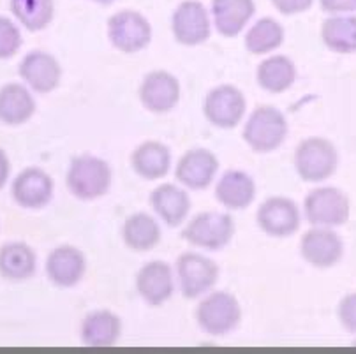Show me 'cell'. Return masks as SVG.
Segmentation results:
<instances>
[{"label":"cell","instance_id":"6da1fadb","mask_svg":"<svg viewBox=\"0 0 356 354\" xmlns=\"http://www.w3.org/2000/svg\"><path fill=\"white\" fill-rule=\"evenodd\" d=\"M67 188L81 201H94L106 196L111 187V168L103 159L80 155L71 161L67 171Z\"/></svg>","mask_w":356,"mask_h":354},{"label":"cell","instance_id":"7a4b0ae2","mask_svg":"<svg viewBox=\"0 0 356 354\" xmlns=\"http://www.w3.org/2000/svg\"><path fill=\"white\" fill-rule=\"evenodd\" d=\"M339 154L335 145L326 138L312 136L300 141L295 150V168L303 182L328 180L337 171Z\"/></svg>","mask_w":356,"mask_h":354},{"label":"cell","instance_id":"3957f363","mask_svg":"<svg viewBox=\"0 0 356 354\" xmlns=\"http://www.w3.org/2000/svg\"><path fill=\"white\" fill-rule=\"evenodd\" d=\"M242 136L254 152L268 154L284 143L288 136V120L273 106H259L250 113Z\"/></svg>","mask_w":356,"mask_h":354},{"label":"cell","instance_id":"277c9868","mask_svg":"<svg viewBox=\"0 0 356 354\" xmlns=\"http://www.w3.org/2000/svg\"><path fill=\"white\" fill-rule=\"evenodd\" d=\"M235 236V220L229 214L203 211L184 227L182 238L193 247L209 250L224 249Z\"/></svg>","mask_w":356,"mask_h":354},{"label":"cell","instance_id":"5b68a950","mask_svg":"<svg viewBox=\"0 0 356 354\" xmlns=\"http://www.w3.org/2000/svg\"><path fill=\"white\" fill-rule=\"evenodd\" d=\"M303 208L309 224L316 227L344 226L351 215L349 198L337 187L312 188Z\"/></svg>","mask_w":356,"mask_h":354},{"label":"cell","instance_id":"8992f818","mask_svg":"<svg viewBox=\"0 0 356 354\" xmlns=\"http://www.w3.org/2000/svg\"><path fill=\"white\" fill-rule=\"evenodd\" d=\"M242 319V309L233 294L217 291L200 302L196 309V321L200 328L213 337L229 333L238 326Z\"/></svg>","mask_w":356,"mask_h":354},{"label":"cell","instance_id":"52a82bcc","mask_svg":"<svg viewBox=\"0 0 356 354\" xmlns=\"http://www.w3.org/2000/svg\"><path fill=\"white\" fill-rule=\"evenodd\" d=\"M108 38L122 53H136L152 41V25L141 13L122 9L108 19Z\"/></svg>","mask_w":356,"mask_h":354},{"label":"cell","instance_id":"ba28073f","mask_svg":"<svg viewBox=\"0 0 356 354\" xmlns=\"http://www.w3.org/2000/svg\"><path fill=\"white\" fill-rule=\"evenodd\" d=\"M177 273L180 291L189 300L205 294L219 280V266L212 259L196 252H186L178 257Z\"/></svg>","mask_w":356,"mask_h":354},{"label":"cell","instance_id":"9c48e42d","mask_svg":"<svg viewBox=\"0 0 356 354\" xmlns=\"http://www.w3.org/2000/svg\"><path fill=\"white\" fill-rule=\"evenodd\" d=\"M247 110L245 95L233 85L212 88L203 101V115L220 129H233L242 122Z\"/></svg>","mask_w":356,"mask_h":354},{"label":"cell","instance_id":"30bf717a","mask_svg":"<svg viewBox=\"0 0 356 354\" xmlns=\"http://www.w3.org/2000/svg\"><path fill=\"white\" fill-rule=\"evenodd\" d=\"M300 254L319 270L334 268L344 257V241L332 227H312L300 240Z\"/></svg>","mask_w":356,"mask_h":354},{"label":"cell","instance_id":"8fae6325","mask_svg":"<svg viewBox=\"0 0 356 354\" xmlns=\"http://www.w3.org/2000/svg\"><path fill=\"white\" fill-rule=\"evenodd\" d=\"M256 220L266 234L275 238L291 236L300 230V224H302L296 203L284 196L268 198L265 203L259 204Z\"/></svg>","mask_w":356,"mask_h":354},{"label":"cell","instance_id":"7c38bea8","mask_svg":"<svg viewBox=\"0 0 356 354\" xmlns=\"http://www.w3.org/2000/svg\"><path fill=\"white\" fill-rule=\"evenodd\" d=\"M171 29H173L175 39L180 45H203L210 38L209 11L200 0H186L175 9Z\"/></svg>","mask_w":356,"mask_h":354},{"label":"cell","instance_id":"4fadbf2b","mask_svg":"<svg viewBox=\"0 0 356 354\" xmlns=\"http://www.w3.org/2000/svg\"><path fill=\"white\" fill-rule=\"evenodd\" d=\"M140 101L152 113H168L180 101V83L171 72H148L140 85Z\"/></svg>","mask_w":356,"mask_h":354},{"label":"cell","instance_id":"5bb4252c","mask_svg":"<svg viewBox=\"0 0 356 354\" xmlns=\"http://www.w3.org/2000/svg\"><path fill=\"white\" fill-rule=\"evenodd\" d=\"M54 178L41 168H27L13 182V200L23 208L39 210L54 198Z\"/></svg>","mask_w":356,"mask_h":354},{"label":"cell","instance_id":"9a60e30c","mask_svg":"<svg viewBox=\"0 0 356 354\" xmlns=\"http://www.w3.org/2000/svg\"><path fill=\"white\" fill-rule=\"evenodd\" d=\"M219 171V161L207 148H193L180 157L175 177L182 185L193 191L207 188Z\"/></svg>","mask_w":356,"mask_h":354},{"label":"cell","instance_id":"2e32d148","mask_svg":"<svg viewBox=\"0 0 356 354\" xmlns=\"http://www.w3.org/2000/svg\"><path fill=\"white\" fill-rule=\"evenodd\" d=\"M87 261L83 252L72 245H60L46 259V275L57 287H74L83 279Z\"/></svg>","mask_w":356,"mask_h":354},{"label":"cell","instance_id":"e0dca14e","mask_svg":"<svg viewBox=\"0 0 356 354\" xmlns=\"http://www.w3.org/2000/svg\"><path fill=\"white\" fill-rule=\"evenodd\" d=\"M19 76L38 94H48L60 83L62 67L57 58L46 51H32L23 58L18 67Z\"/></svg>","mask_w":356,"mask_h":354},{"label":"cell","instance_id":"ac0fdd59","mask_svg":"<svg viewBox=\"0 0 356 354\" xmlns=\"http://www.w3.org/2000/svg\"><path fill=\"white\" fill-rule=\"evenodd\" d=\"M136 289L145 302L152 307H159L173 294V273L170 264L164 261L147 263L136 275Z\"/></svg>","mask_w":356,"mask_h":354},{"label":"cell","instance_id":"d6986e66","mask_svg":"<svg viewBox=\"0 0 356 354\" xmlns=\"http://www.w3.org/2000/svg\"><path fill=\"white\" fill-rule=\"evenodd\" d=\"M80 335L88 347H111L122 337V321L110 310H95L83 317Z\"/></svg>","mask_w":356,"mask_h":354},{"label":"cell","instance_id":"ffe728a7","mask_svg":"<svg viewBox=\"0 0 356 354\" xmlns=\"http://www.w3.org/2000/svg\"><path fill=\"white\" fill-rule=\"evenodd\" d=\"M150 203L161 219L170 227H177L187 219L191 211L189 194L173 184H163L150 194Z\"/></svg>","mask_w":356,"mask_h":354},{"label":"cell","instance_id":"44dd1931","mask_svg":"<svg viewBox=\"0 0 356 354\" xmlns=\"http://www.w3.org/2000/svg\"><path fill=\"white\" fill-rule=\"evenodd\" d=\"M254 0H212L216 29L224 38H236L252 18Z\"/></svg>","mask_w":356,"mask_h":354},{"label":"cell","instance_id":"7402d4cb","mask_svg":"<svg viewBox=\"0 0 356 354\" xmlns=\"http://www.w3.org/2000/svg\"><path fill=\"white\" fill-rule=\"evenodd\" d=\"M131 166L145 180H159L170 171V148L161 141H145L131 155Z\"/></svg>","mask_w":356,"mask_h":354},{"label":"cell","instance_id":"603a6c76","mask_svg":"<svg viewBox=\"0 0 356 354\" xmlns=\"http://www.w3.org/2000/svg\"><path fill=\"white\" fill-rule=\"evenodd\" d=\"M216 198L229 210H243L256 198V184L243 171H226L216 187Z\"/></svg>","mask_w":356,"mask_h":354},{"label":"cell","instance_id":"cb8c5ba5","mask_svg":"<svg viewBox=\"0 0 356 354\" xmlns=\"http://www.w3.org/2000/svg\"><path fill=\"white\" fill-rule=\"evenodd\" d=\"M35 113V101L31 92L19 83H8L0 88V122L22 125Z\"/></svg>","mask_w":356,"mask_h":354},{"label":"cell","instance_id":"d4e9b609","mask_svg":"<svg viewBox=\"0 0 356 354\" xmlns=\"http://www.w3.org/2000/svg\"><path fill=\"white\" fill-rule=\"evenodd\" d=\"M38 270V257L27 243L13 241L0 247V275L8 280H27Z\"/></svg>","mask_w":356,"mask_h":354},{"label":"cell","instance_id":"484cf974","mask_svg":"<svg viewBox=\"0 0 356 354\" xmlns=\"http://www.w3.org/2000/svg\"><path fill=\"white\" fill-rule=\"evenodd\" d=\"M122 240L136 252H148L156 249L161 241V227L154 217L145 211L133 214L125 219L122 226Z\"/></svg>","mask_w":356,"mask_h":354},{"label":"cell","instance_id":"4316f807","mask_svg":"<svg viewBox=\"0 0 356 354\" xmlns=\"http://www.w3.org/2000/svg\"><path fill=\"white\" fill-rule=\"evenodd\" d=\"M258 85L270 94H282L296 79V67L286 55H273L258 65Z\"/></svg>","mask_w":356,"mask_h":354},{"label":"cell","instance_id":"83f0119b","mask_svg":"<svg viewBox=\"0 0 356 354\" xmlns=\"http://www.w3.org/2000/svg\"><path fill=\"white\" fill-rule=\"evenodd\" d=\"M321 39L326 48L341 55L356 53V16H332L321 25Z\"/></svg>","mask_w":356,"mask_h":354},{"label":"cell","instance_id":"f1b7e54d","mask_svg":"<svg viewBox=\"0 0 356 354\" xmlns=\"http://www.w3.org/2000/svg\"><path fill=\"white\" fill-rule=\"evenodd\" d=\"M284 41V29L277 19L266 18L258 19L245 34V48L252 55H265L273 51Z\"/></svg>","mask_w":356,"mask_h":354},{"label":"cell","instance_id":"f546056e","mask_svg":"<svg viewBox=\"0 0 356 354\" xmlns=\"http://www.w3.org/2000/svg\"><path fill=\"white\" fill-rule=\"evenodd\" d=\"M11 11L27 31L38 32L51 23L55 6L54 0H11Z\"/></svg>","mask_w":356,"mask_h":354},{"label":"cell","instance_id":"4dcf8cb0","mask_svg":"<svg viewBox=\"0 0 356 354\" xmlns=\"http://www.w3.org/2000/svg\"><path fill=\"white\" fill-rule=\"evenodd\" d=\"M22 48V32L6 16H0V61L15 57Z\"/></svg>","mask_w":356,"mask_h":354},{"label":"cell","instance_id":"1f68e13d","mask_svg":"<svg viewBox=\"0 0 356 354\" xmlns=\"http://www.w3.org/2000/svg\"><path fill=\"white\" fill-rule=\"evenodd\" d=\"M337 316L346 332L356 333V293L342 298L341 303H339Z\"/></svg>","mask_w":356,"mask_h":354},{"label":"cell","instance_id":"d6a6232c","mask_svg":"<svg viewBox=\"0 0 356 354\" xmlns=\"http://www.w3.org/2000/svg\"><path fill=\"white\" fill-rule=\"evenodd\" d=\"M312 2L314 0H272V4L275 6L277 11L286 16L305 13L307 9H311Z\"/></svg>","mask_w":356,"mask_h":354},{"label":"cell","instance_id":"836d02e7","mask_svg":"<svg viewBox=\"0 0 356 354\" xmlns=\"http://www.w3.org/2000/svg\"><path fill=\"white\" fill-rule=\"evenodd\" d=\"M325 13H353L356 11V0H319Z\"/></svg>","mask_w":356,"mask_h":354},{"label":"cell","instance_id":"e575fe53","mask_svg":"<svg viewBox=\"0 0 356 354\" xmlns=\"http://www.w3.org/2000/svg\"><path fill=\"white\" fill-rule=\"evenodd\" d=\"M9 173H11V162L8 154L0 148V188H4V185L8 184Z\"/></svg>","mask_w":356,"mask_h":354},{"label":"cell","instance_id":"d590c367","mask_svg":"<svg viewBox=\"0 0 356 354\" xmlns=\"http://www.w3.org/2000/svg\"><path fill=\"white\" fill-rule=\"evenodd\" d=\"M94 2H97V4H101V6H110V4H113L115 0H94Z\"/></svg>","mask_w":356,"mask_h":354}]
</instances>
